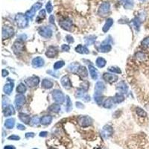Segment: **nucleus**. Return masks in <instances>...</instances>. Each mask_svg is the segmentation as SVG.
<instances>
[{
    "label": "nucleus",
    "mask_w": 149,
    "mask_h": 149,
    "mask_svg": "<svg viewBox=\"0 0 149 149\" xmlns=\"http://www.w3.org/2000/svg\"><path fill=\"white\" fill-rule=\"evenodd\" d=\"M95 63H96L97 66L99 67V68H103L106 65V60H105V59H104L103 58H98L96 61H95Z\"/></svg>",
    "instance_id": "72a5a7b5"
},
{
    "label": "nucleus",
    "mask_w": 149,
    "mask_h": 149,
    "mask_svg": "<svg viewBox=\"0 0 149 149\" xmlns=\"http://www.w3.org/2000/svg\"><path fill=\"white\" fill-rule=\"evenodd\" d=\"M34 149H37V148H34Z\"/></svg>",
    "instance_id": "6e6d98bb"
},
{
    "label": "nucleus",
    "mask_w": 149,
    "mask_h": 149,
    "mask_svg": "<svg viewBox=\"0 0 149 149\" xmlns=\"http://www.w3.org/2000/svg\"><path fill=\"white\" fill-rule=\"evenodd\" d=\"M105 89V86L103 82L101 81H98L97 82L96 84H95V90L96 92L95 94H98V95H101V93Z\"/></svg>",
    "instance_id": "aec40b11"
},
{
    "label": "nucleus",
    "mask_w": 149,
    "mask_h": 149,
    "mask_svg": "<svg viewBox=\"0 0 149 149\" xmlns=\"http://www.w3.org/2000/svg\"><path fill=\"white\" fill-rule=\"evenodd\" d=\"M39 122H40V119L37 116H34L33 118H31V119L30 125L31 126H37V125H38Z\"/></svg>",
    "instance_id": "4c0bfd02"
},
{
    "label": "nucleus",
    "mask_w": 149,
    "mask_h": 149,
    "mask_svg": "<svg viewBox=\"0 0 149 149\" xmlns=\"http://www.w3.org/2000/svg\"><path fill=\"white\" fill-rule=\"evenodd\" d=\"M66 109H67V111H69V110L72 108V101L69 98V96L66 97Z\"/></svg>",
    "instance_id": "37998d69"
},
{
    "label": "nucleus",
    "mask_w": 149,
    "mask_h": 149,
    "mask_svg": "<svg viewBox=\"0 0 149 149\" xmlns=\"http://www.w3.org/2000/svg\"><path fill=\"white\" fill-rule=\"evenodd\" d=\"M19 119L24 122L25 124L26 125H30V122H31V118H30V116L27 114H25V113H19Z\"/></svg>",
    "instance_id": "b1692460"
},
{
    "label": "nucleus",
    "mask_w": 149,
    "mask_h": 149,
    "mask_svg": "<svg viewBox=\"0 0 149 149\" xmlns=\"http://www.w3.org/2000/svg\"><path fill=\"white\" fill-rule=\"evenodd\" d=\"M15 125V119H7L5 122V127L8 129H12Z\"/></svg>",
    "instance_id": "cd10ccee"
},
{
    "label": "nucleus",
    "mask_w": 149,
    "mask_h": 149,
    "mask_svg": "<svg viewBox=\"0 0 149 149\" xmlns=\"http://www.w3.org/2000/svg\"><path fill=\"white\" fill-rule=\"evenodd\" d=\"M77 72H78V74H79L80 75H81V76L83 77H86L88 76V72L87 70L86 67L83 66H80Z\"/></svg>",
    "instance_id": "2f4dec72"
},
{
    "label": "nucleus",
    "mask_w": 149,
    "mask_h": 149,
    "mask_svg": "<svg viewBox=\"0 0 149 149\" xmlns=\"http://www.w3.org/2000/svg\"><path fill=\"white\" fill-rule=\"evenodd\" d=\"M78 124L82 127H89L92 124V119L90 117L87 116H82L78 119Z\"/></svg>",
    "instance_id": "7ed1b4c3"
},
{
    "label": "nucleus",
    "mask_w": 149,
    "mask_h": 149,
    "mask_svg": "<svg viewBox=\"0 0 149 149\" xmlns=\"http://www.w3.org/2000/svg\"><path fill=\"white\" fill-rule=\"evenodd\" d=\"M114 103L115 102L113 101V98H107L105 101H104L103 105L105 108H111L113 106Z\"/></svg>",
    "instance_id": "c85d7f7f"
},
{
    "label": "nucleus",
    "mask_w": 149,
    "mask_h": 149,
    "mask_svg": "<svg viewBox=\"0 0 149 149\" xmlns=\"http://www.w3.org/2000/svg\"><path fill=\"white\" fill-rule=\"evenodd\" d=\"M61 49H62V51H64V52H69V49H70V47H69V45L63 44V45H62V46H61Z\"/></svg>",
    "instance_id": "a18cd8bd"
},
{
    "label": "nucleus",
    "mask_w": 149,
    "mask_h": 149,
    "mask_svg": "<svg viewBox=\"0 0 149 149\" xmlns=\"http://www.w3.org/2000/svg\"><path fill=\"white\" fill-rule=\"evenodd\" d=\"M65 64V63H64V61H63V60H60V61H57L54 64V70H58V69H59L60 68H62L63 66Z\"/></svg>",
    "instance_id": "c9c22d12"
},
{
    "label": "nucleus",
    "mask_w": 149,
    "mask_h": 149,
    "mask_svg": "<svg viewBox=\"0 0 149 149\" xmlns=\"http://www.w3.org/2000/svg\"><path fill=\"white\" fill-rule=\"evenodd\" d=\"M57 54H58V49H57V48L54 47V46H50L46 52V55L51 58H54Z\"/></svg>",
    "instance_id": "6ab92c4d"
},
{
    "label": "nucleus",
    "mask_w": 149,
    "mask_h": 149,
    "mask_svg": "<svg viewBox=\"0 0 149 149\" xmlns=\"http://www.w3.org/2000/svg\"><path fill=\"white\" fill-rule=\"evenodd\" d=\"M42 5L41 3H40V2L36 3L35 5H34L32 6V8L30 9L29 11H28L26 12V13H25L26 17L30 18V19H31V18L35 15L36 11H37L38 9H40L42 7Z\"/></svg>",
    "instance_id": "423d86ee"
},
{
    "label": "nucleus",
    "mask_w": 149,
    "mask_h": 149,
    "mask_svg": "<svg viewBox=\"0 0 149 149\" xmlns=\"http://www.w3.org/2000/svg\"><path fill=\"white\" fill-rule=\"evenodd\" d=\"M15 19H16V22H17V24L18 27L19 28H25L27 25H28V17H26V15H23V14H17L15 17Z\"/></svg>",
    "instance_id": "f257e3e1"
},
{
    "label": "nucleus",
    "mask_w": 149,
    "mask_h": 149,
    "mask_svg": "<svg viewBox=\"0 0 149 149\" xmlns=\"http://www.w3.org/2000/svg\"><path fill=\"white\" fill-rule=\"evenodd\" d=\"M25 83L26 84L31 87V88H34L37 87L39 83H40V78L36 76H33V77H30L29 78H27L25 80Z\"/></svg>",
    "instance_id": "39448f33"
},
{
    "label": "nucleus",
    "mask_w": 149,
    "mask_h": 149,
    "mask_svg": "<svg viewBox=\"0 0 149 149\" xmlns=\"http://www.w3.org/2000/svg\"><path fill=\"white\" fill-rule=\"evenodd\" d=\"M110 11V5L109 3H104L102 4L98 10V13L100 14V16L102 17H105L108 14V13Z\"/></svg>",
    "instance_id": "9b49d317"
},
{
    "label": "nucleus",
    "mask_w": 149,
    "mask_h": 149,
    "mask_svg": "<svg viewBox=\"0 0 149 149\" xmlns=\"http://www.w3.org/2000/svg\"><path fill=\"white\" fill-rule=\"evenodd\" d=\"M142 46L145 48H149V37H145L141 42Z\"/></svg>",
    "instance_id": "58836bf2"
},
{
    "label": "nucleus",
    "mask_w": 149,
    "mask_h": 149,
    "mask_svg": "<svg viewBox=\"0 0 149 149\" xmlns=\"http://www.w3.org/2000/svg\"><path fill=\"white\" fill-rule=\"evenodd\" d=\"M110 72H111L112 73H117V74H119V73H121L122 72H121V69L118 68V67H110L109 68V69H108Z\"/></svg>",
    "instance_id": "79ce46f5"
},
{
    "label": "nucleus",
    "mask_w": 149,
    "mask_h": 149,
    "mask_svg": "<svg viewBox=\"0 0 149 149\" xmlns=\"http://www.w3.org/2000/svg\"><path fill=\"white\" fill-rule=\"evenodd\" d=\"M8 139L9 140H13V141H18L20 139V137L17 136V135H11L10 137H8Z\"/></svg>",
    "instance_id": "c03bdc74"
},
{
    "label": "nucleus",
    "mask_w": 149,
    "mask_h": 149,
    "mask_svg": "<svg viewBox=\"0 0 149 149\" xmlns=\"http://www.w3.org/2000/svg\"><path fill=\"white\" fill-rule=\"evenodd\" d=\"M48 111H51L52 113H58L60 110V107L59 104H54L48 107Z\"/></svg>",
    "instance_id": "c756f323"
},
{
    "label": "nucleus",
    "mask_w": 149,
    "mask_h": 149,
    "mask_svg": "<svg viewBox=\"0 0 149 149\" xmlns=\"http://www.w3.org/2000/svg\"><path fill=\"white\" fill-rule=\"evenodd\" d=\"M3 113H4V116L5 117L8 116H10L11 115H13L15 113V110H14V107L13 106H12L11 104L6 106V107L3 110Z\"/></svg>",
    "instance_id": "2eb2a0df"
},
{
    "label": "nucleus",
    "mask_w": 149,
    "mask_h": 149,
    "mask_svg": "<svg viewBox=\"0 0 149 149\" xmlns=\"http://www.w3.org/2000/svg\"><path fill=\"white\" fill-rule=\"evenodd\" d=\"M116 89H118L120 93H122V94H125L127 92V89H128V87L127 85V83H125V81H120L117 87H116Z\"/></svg>",
    "instance_id": "f8f14e48"
},
{
    "label": "nucleus",
    "mask_w": 149,
    "mask_h": 149,
    "mask_svg": "<svg viewBox=\"0 0 149 149\" xmlns=\"http://www.w3.org/2000/svg\"><path fill=\"white\" fill-rule=\"evenodd\" d=\"M46 9H47L48 13H51L52 11V5L51 4V2H48V4L46 5Z\"/></svg>",
    "instance_id": "de8ad7c7"
},
{
    "label": "nucleus",
    "mask_w": 149,
    "mask_h": 149,
    "mask_svg": "<svg viewBox=\"0 0 149 149\" xmlns=\"http://www.w3.org/2000/svg\"><path fill=\"white\" fill-rule=\"evenodd\" d=\"M60 83L62 84V86L66 89H70L72 87V83L70 79L69 78L68 76H63L60 79Z\"/></svg>",
    "instance_id": "ddd939ff"
},
{
    "label": "nucleus",
    "mask_w": 149,
    "mask_h": 149,
    "mask_svg": "<svg viewBox=\"0 0 149 149\" xmlns=\"http://www.w3.org/2000/svg\"><path fill=\"white\" fill-rule=\"evenodd\" d=\"M81 104H82L81 103H80V102H77V103H76V107H80V108H83V105H81Z\"/></svg>",
    "instance_id": "5fc2aeb1"
},
{
    "label": "nucleus",
    "mask_w": 149,
    "mask_h": 149,
    "mask_svg": "<svg viewBox=\"0 0 149 149\" xmlns=\"http://www.w3.org/2000/svg\"><path fill=\"white\" fill-rule=\"evenodd\" d=\"M50 149H54V148H50Z\"/></svg>",
    "instance_id": "4d7b16f0"
},
{
    "label": "nucleus",
    "mask_w": 149,
    "mask_h": 149,
    "mask_svg": "<svg viewBox=\"0 0 149 149\" xmlns=\"http://www.w3.org/2000/svg\"><path fill=\"white\" fill-rule=\"evenodd\" d=\"M79 67H80V66L77 63H72L68 66V69L72 72L75 73V72H77L78 69H79Z\"/></svg>",
    "instance_id": "f704fd0d"
},
{
    "label": "nucleus",
    "mask_w": 149,
    "mask_h": 149,
    "mask_svg": "<svg viewBox=\"0 0 149 149\" xmlns=\"http://www.w3.org/2000/svg\"><path fill=\"white\" fill-rule=\"evenodd\" d=\"M26 90H27V88H26L25 85H24L23 83H19L17 87V93L20 94V95L25 93L26 92Z\"/></svg>",
    "instance_id": "473e14b6"
},
{
    "label": "nucleus",
    "mask_w": 149,
    "mask_h": 149,
    "mask_svg": "<svg viewBox=\"0 0 149 149\" xmlns=\"http://www.w3.org/2000/svg\"><path fill=\"white\" fill-rule=\"evenodd\" d=\"M34 136H35V134L33 132H30V133H25V137L26 138H33Z\"/></svg>",
    "instance_id": "09e8293b"
},
{
    "label": "nucleus",
    "mask_w": 149,
    "mask_h": 149,
    "mask_svg": "<svg viewBox=\"0 0 149 149\" xmlns=\"http://www.w3.org/2000/svg\"><path fill=\"white\" fill-rule=\"evenodd\" d=\"M40 137H46L48 136V132L47 131H42V132H40V135H39Z\"/></svg>",
    "instance_id": "3c124183"
},
{
    "label": "nucleus",
    "mask_w": 149,
    "mask_h": 149,
    "mask_svg": "<svg viewBox=\"0 0 149 149\" xmlns=\"http://www.w3.org/2000/svg\"><path fill=\"white\" fill-rule=\"evenodd\" d=\"M25 103V96L19 94V95L16 97L15 101H14V104H15V107H16V108L17 110L20 109L22 107H23Z\"/></svg>",
    "instance_id": "1a4fd4ad"
},
{
    "label": "nucleus",
    "mask_w": 149,
    "mask_h": 149,
    "mask_svg": "<svg viewBox=\"0 0 149 149\" xmlns=\"http://www.w3.org/2000/svg\"><path fill=\"white\" fill-rule=\"evenodd\" d=\"M59 24L60 25L63 29L67 30V31L71 30L72 21L70 19H66L65 20H63V21H61V22H59Z\"/></svg>",
    "instance_id": "f3484780"
},
{
    "label": "nucleus",
    "mask_w": 149,
    "mask_h": 149,
    "mask_svg": "<svg viewBox=\"0 0 149 149\" xmlns=\"http://www.w3.org/2000/svg\"><path fill=\"white\" fill-rule=\"evenodd\" d=\"M17 127L18 130H20V131H24V130H25V127L23 125H22V124H17Z\"/></svg>",
    "instance_id": "8fccbe9b"
},
{
    "label": "nucleus",
    "mask_w": 149,
    "mask_h": 149,
    "mask_svg": "<svg viewBox=\"0 0 149 149\" xmlns=\"http://www.w3.org/2000/svg\"><path fill=\"white\" fill-rule=\"evenodd\" d=\"M94 99H95V101L98 104V105H101L102 104V97L101 96V95H98V94H95L94 95Z\"/></svg>",
    "instance_id": "ea45409f"
},
{
    "label": "nucleus",
    "mask_w": 149,
    "mask_h": 149,
    "mask_svg": "<svg viewBox=\"0 0 149 149\" xmlns=\"http://www.w3.org/2000/svg\"><path fill=\"white\" fill-rule=\"evenodd\" d=\"M44 65V60L40 57H37L32 60V66L34 68H40Z\"/></svg>",
    "instance_id": "4468645a"
},
{
    "label": "nucleus",
    "mask_w": 149,
    "mask_h": 149,
    "mask_svg": "<svg viewBox=\"0 0 149 149\" xmlns=\"http://www.w3.org/2000/svg\"><path fill=\"white\" fill-rule=\"evenodd\" d=\"M66 40L69 43H72L74 42V39L71 35H66Z\"/></svg>",
    "instance_id": "49530a36"
},
{
    "label": "nucleus",
    "mask_w": 149,
    "mask_h": 149,
    "mask_svg": "<svg viewBox=\"0 0 149 149\" xmlns=\"http://www.w3.org/2000/svg\"><path fill=\"white\" fill-rule=\"evenodd\" d=\"M52 97L54 101L58 104H63L65 100V97L63 93H62V91H60L59 89H54L52 92Z\"/></svg>",
    "instance_id": "f03ea898"
},
{
    "label": "nucleus",
    "mask_w": 149,
    "mask_h": 149,
    "mask_svg": "<svg viewBox=\"0 0 149 149\" xmlns=\"http://www.w3.org/2000/svg\"><path fill=\"white\" fill-rule=\"evenodd\" d=\"M136 112H137V115H138L139 116H140V117H145V116H147L146 112H145V110H143V109L140 108V107H137Z\"/></svg>",
    "instance_id": "e433bc0d"
},
{
    "label": "nucleus",
    "mask_w": 149,
    "mask_h": 149,
    "mask_svg": "<svg viewBox=\"0 0 149 149\" xmlns=\"http://www.w3.org/2000/svg\"><path fill=\"white\" fill-rule=\"evenodd\" d=\"M95 38H96V37L95 36H89L88 37H87V39L85 40H86V42L87 43V44H92V43H93L94 41L95 40Z\"/></svg>",
    "instance_id": "a19ab883"
},
{
    "label": "nucleus",
    "mask_w": 149,
    "mask_h": 149,
    "mask_svg": "<svg viewBox=\"0 0 149 149\" xmlns=\"http://www.w3.org/2000/svg\"><path fill=\"white\" fill-rule=\"evenodd\" d=\"M89 71L91 77L95 81L97 80L98 77V72L95 69V66L93 65H89Z\"/></svg>",
    "instance_id": "dca6fc26"
},
{
    "label": "nucleus",
    "mask_w": 149,
    "mask_h": 149,
    "mask_svg": "<svg viewBox=\"0 0 149 149\" xmlns=\"http://www.w3.org/2000/svg\"><path fill=\"white\" fill-rule=\"evenodd\" d=\"M125 100V97L122 93H116L115 96L113 97V101L116 104H119V103H121L122 101Z\"/></svg>",
    "instance_id": "a878e982"
},
{
    "label": "nucleus",
    "mask_w": 149,
    "mask_h": 149,
    "mask_svg": "<svg viewBox=\"0 0 149 149\" xmlns=\"http://www.w3.org/2000/svg\"><path fill=\"white\" fill-rule=\"evenodd\" d=\"M13 35V29L10 27H3L2 28V40L8 39Z\"/></svg>",
    "instance_id": "9d476101"
},
{
    "label": "nucleus",
    "mask_w": 149,
    "mask_h": 149,
    "mask_svg": "<svg viewBox=\"0 0 149 149\" xmlns=\"http://www.w3.org/2000/svg\"><path fill=\"white\" fill-rule=\"evenodd\" d=\"M4 149H16L13 145H5L4 147Z\"/></svg>",
    "instance_id": "864d4df0"
},
{
    "label": "nucleus",
    "mask_w": 149,
    "mask_h": 149,
    "mask_svg": "<svg viewBox=\"0 0 149 149\" xmlns=\"http://www.w3.org/2000/svg\"><path fill=\"white\" fill-rule=\"evenodd\" d=\"M52 121V116H49V115H46L42 116L40 119V124L42 125H49L51 124Z\"/></svg>",
    "instance_id": "412c9836"
},
{
    "label": "nucleus",
    "mask_w": 149,
    "mask_h": 149,
    "mask_svg": "<svg viewBox=\"0 0 149 149\" xmlns=\"http://www.w3.org/2000/svg\"><path fill=\"white\" fill-rule=\"evenodd\" d=\"M111 48H112V47L109 43H105V44L103 43L100 46L99 51L101 52H110L111 50Z\"/></svg>",
    "instance_id": "bb28decb"
},
{
    "label": "nucleus",
    "mask_w": 149,
    "mask_h": 149,
    "mask_svg": "<svg viewBox=\"0 0 149 149\" xmlns=\"http://www.w3.org/2000/svg\"><path fill=\"white\" fill-rule=\"evenodd\" d=\"M2 77H6L8 75V72L7 71L6 69H2Z\"/></svg>",
    "instance_id": "603ef678"
},
{
    "label": "nucleus",
    "mask_w": 149,
    "mask_h": 149,
    "mask_svg": "<svg viewBox=\"0 0 149 149\" xmlns=\"http://www.w3.org/2000/svg\"><path fill=\"white\" fill-rule=\"evenodd\" d=\"M75 51L80 54H89V51L88 50V48L84 46L83 45H78L77 47L75 48Z\"/></svg>",
    "instance_id": "393cba45"
},
{
    "label": "nucleus",
    "mask_w": 149,
    "mask_h": 149,
    "mask_svg": "<svg viewBox=\"0 0 149 149\" xmlns=\"http://www.w3.org/2000/svg\"><path fill=\"white\" fill-rule=\"evenodd\" d=\"M38 33L42 37H46V38H48V37H50L52 35V30L49 27L45 26V27L40 28L39 30H38Z\"/></svg>",
    "instance_id": "20e7f679"
},
{
    "label": "nucleus",
    "mask_w": 149,
    "mask_h": 149,
    "mask_svg": "<svg viewBox=\"0 0 149 149\" xmlns=\"http://www.w3.org/2000/svg\"><path fill=\"white\" fill-rule=\"evenodd\" d=\"M13 83L9 82V83H6L5 85L4 86L3 91L7 95H10L12 93V91H13Z\"/></svg>",
    "instance_id": "5701e85b"
},
{
    "label": "nucleus",
    "mask_w": 149,
    "mask_h": 149,
    "mask_svg": "<svg viewBox=\"0 0 149 149\" xmlns=\"http://www.w3.org/2000/svg\"><path fill=\"white\" fill-rule=\"evenodd\" d=\"M41 86L42 88L44 89H51L52 87H53V82L49 80V79H47V78H45L42 80L41 83Z\"/></svg>",
    "instance_id": "4be33fe9"
},
{
    "label": "nucleus",
    "mask_w": 149,
    "mask_h": 149,
    "mask_svg": "<svg viewBox=\"0 0 149 149\" xmlns=\"http://www.w3.org/2000/svg\"><path fill=\"white\" fill-rule=\"evenodd\" d=\"M113 19H108L107 20V22H106L105 24H104L103 29H102L103 31H104V32H107V31L110 29V27L113 25Z\"/></svg>",
    "instance_id": "7c9ffc66"
},
{
    "label": "nucleus",
    "mask_w": 149,
    "mask_h": 149,
    "mask_svg": "<svg viewBox=\"0 0 149 149\" xmlns=\"http://www.w3.org/2000/svg\"><path fill=\"white\" fill-rule=\"evenodd\" d=\"M13 52L15 54H19L21 52H23V45L21 42L17 41L14 42L13 44Z\"/></svg>",
    "instance_id": "a211bd4d"
},
{
    "label": "nucleus",
    "mask_w": 149,
    "mask_h": 149,
    "mask_svg": "<svg viewBox=\"0 0 149 149\" xmlns=\"http://www.w3.org/2000/svg\"><path fill=\"white\" fill-rule=\"evenodd\" d=\"M118 76L114 75V73H104L103 75V79L108 83H114L118 81Z\"/></svg>",
    "instance_id": "6e6552de"
},
{
    "label": "nucleus",
    "mask_w": 149,
    "mask_h": 149,
    "mask_svg": "<svg viewBox=\"0 0 149 149\" xmlns=\"http://www.w3.org/2000/svg\"><path fill=\"white\" fill-rule=\"evenodd\" d=\"M113 134V127L110 125H105L102 131H101V136L104 138H109Z\"/></svg>",
    "instance_id": "0eeeda50"
}]
</instances>
